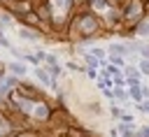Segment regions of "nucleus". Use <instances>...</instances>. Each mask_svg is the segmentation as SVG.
I'll list each match as a JSON object with an SVG mask.
<instances>
[{
    "label": "nucleus",
    "mask_w": 149,
    "mask_h": 137,
    "mask_svg": "<svg viewBox=\"0 0 149 137\" xmlns=\"http://www.w3.org/2000/svg\"><path fill=\"white\" fill-rule=\"evenodd\" d=\"M33 111H35V116H37V118H47V116H49V109H47L44 104H35V107H33Z\"/></svg>",
    "instance_id": "nucleus-1"
},
{
    "label": "nucleus",
    "mask_w": 149,
    "mask_h": 137,
    "mask_svg": "<svg viewBox=\"0 0 149 137\" xmlns=\"http://www.w3.org/2000/svg\"><path fill=\"white\" fill-rule=\"evenodd\" d=\"M81 21H84V23H81V28H84L86 33H91V30L95 28V23H93V19H91V16H84Z\"/></svg>",
    "instance_id": "nucleus-2"
},
{
    "label": "nucleus",
    "mask_w": 149,
    "mask_h": 137,
    "mask_svg": "<svg viewBox=\"0 0 149 137\" xmlns=\"http://www.w3.org/2000/svg\"><path fill=\"white\" fill-rule=\"evenodd\" d=\"M37 77H40V79H42L44 84H49V86H54V81L49 79V74H47V72H40V70H37Z\"/></svg>",
    "instance_id": "nucleus-3"
},
{
    "label": "nucleus",
    "mask_w": 149,
    "mask_h": 137,
    "mask_svg": "<svg viewBox=\"0 0 149 137\" xmlns=\"http://www.w3.org/2000/svg\"><path fill=\"white\" fill-rule=\"evenodd\" d=\"M12 70H14L16 74H23V72H26V67H23V65H19V63H14V65H12Z\"/></svg>",
    "instance_id": "nucleus-4"
},
{
    "label": "nucleus",
    "mask_w": 149,
    "mask_h": 137,
    "mask_svg": "<svg viewBox=\"0 0 149 137\" xmlns=\"http://www.w3.org/2000/svg\"><path fill=\"white\" fill-rule=\"evenodd\" d=\"M140 137H149V128H142V132H140Z\"/></svg>",
    "instance_id": "nucleus-5"
},
{
    "label": "nucleus",
    "mask_w": 149,
    "mask_h": 137,
    "mask_svg": "<svg viewBox=\"0 0 149 137\" xmlns=\"http://www.w3.org/2000/svg\"><path fill=\"white\" fill-rule=\"evenodd\" d=\"M93 5H95V7H102L105 2H102V0H93Z\"/></svg>",
    "instance_id": "nucleus-6"
},
{
    "label": "nucleus",
    "mask_w": 149,
    "mask_h": 137,
    "mask_svg": "<svg viewBox=\"0 0 149 137\" xmlns=\"http://www.w3.org/2000/svg\"><path fill=\"white\" fill-rule=\"evenodd\" d=\"M142 70H144V72H149V60H147V63H142Z\"/></svg>",
    "instance_id": "nucleus-7"
}]
</instances>
